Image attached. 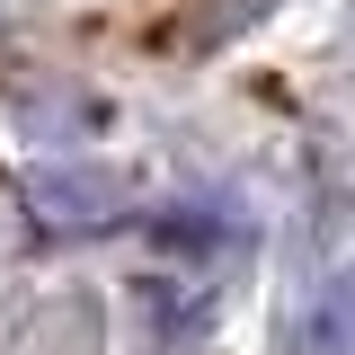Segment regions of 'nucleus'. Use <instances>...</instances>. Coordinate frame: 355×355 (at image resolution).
<instances>
[{
  "label": "nucleus",
  "mask_w": 355,
  "mask_h": 355,
  "mask_svg": "<svg viewBox=\"0 0 355 355\" xmlns=\"http://www.w3.org/2000/svg\"><path fill=\"white\" fill-rule=\"evenodd\" d=\"M27 214L44 240H98V231L133 222V178L107 160H44V169H27Z\"/></svg>",
  "instance_id": "nucleus-1"
},
{
  "label": "nucleus",
  "mask_w": 355,
  "mask_h": 355,
  "mask_svg": "<svg viewBox=\"0 0 355 355\" xmlns=\"http://www.w3.org/2000/svg\"><path fill=\"white\" fill-rule=\"evenodd\" d=\"M302 347H311V355H355V266H338V275L311 293Z\"/></svg>",
  "instance_id": "nucleus-2"
}]
</instances>
